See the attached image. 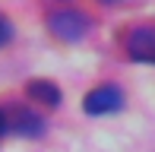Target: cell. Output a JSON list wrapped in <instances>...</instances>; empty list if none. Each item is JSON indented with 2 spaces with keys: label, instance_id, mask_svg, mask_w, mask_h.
<instances>
[{
  "label": "cell",
  "instance_id": "6da1fadb",
  "mask_svg": "<svg viewBox=\"0 0 155 152\" xmlns=\"http://www.w3.org/2000/svg\"><path fill=\"white\" fill-rule=\"evenodd\" d=\"M48 25H51V32L60 41H79L89 29V19L82 13H76V10H60V13H54L48 19Z\"/></svg>",
  "mask_w": 155,
  "mask_h": 152
},
{
  "label": "cell",
  "instance_id": "7a4b0ae2",
  "mask_svg": "<svg viewBox=\"0 0 155 152\" xmlns=\"http://www.w3.org/2000/svg\"><path fill=\"white\" fill-rule=\"evenodd\" d=\"M82 105H86L89 114H114V111L124 108V92L117 86H98L86 95Z\"/></svg>",
  "mask_w": 155,
  "mask_h": 152
},
{
  "label": "cell",
  "instance_id": "3957f363",
  "mask_svg": "<svg viewBox=\"0 0 155 152\" xmlns=\"http://www.w3.org/2000/svg\"><path fill=\"white\" fill-rule=\"evenodd\" d=\"M127 54L143 64H155V29H149V25L133 29L127 35Z\"/></svg>",
  "mask_w": 155,
  "mask_h": 152
},
{
  "label": "cell",
  "instance_id": "277c9868",
  "mask_svg": "<svg viewBox=\"0 0 155 152\" xmlns=\"http://www.w3.org/2000/svg\"><path fill=\"white\" fill-rule=\"evenodd\" d=\"M3 117H6V130H13V133H19V136H38L41 130H45L41 117L32 114L29 108H6Z\"/></svg>",
  "mask_w": 155,
  "mask_h": 152
},
{
  "label": "cell",
  "instance_id": "5b68a950",
  "mask_svg": "<svg viewBox=\"0 0 155 152\" xmlns=\"http://www.w3.org/2000/svg\"><path fill=\"white\" fill-rule=\"evenodd\" d=\"M25 95H29L32 101H38V105H48V108H54L60 101V89L54 86V82H48V79H35L25 86Z\"/></svg>",
  "mask_w": 155,
  "mask_h": 152
},
{
  "label": "cell",
  "instance_id": "8992f818",
  "mask_svg": "<svg viewBox=\"0 0 155 152\" xmlns=\"http://www.w3.org/2000/svg\"><path fill=\"white\" fill-rule=\"evenodd\" d=\"M3 133H10V130H6V117H3V111H0V140H3Z\"/></svg>",
  "mask_w": 155,
  "mask_h": 152
},
{
  "label": "cell",
  "instance_id": "52a82bcc",
  "mask_svg": "<svg viewBox=\"0 0 155 152\" xmlns=\"http://www.w3.org/2000/svg\"><path fill=\"white\" fill-rule=\"evenodd\" d=\"M3 41H6V22L0 19V45H3Z\"/></svg>",
  "mask_w": 155,
  "mask_h": 152
}]
</instances>
